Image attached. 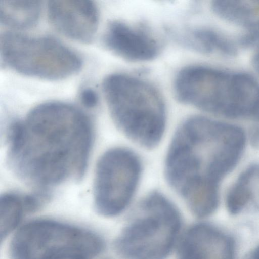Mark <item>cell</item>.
Masks as SVG:
<instances>
[{
    "mask_svg": "<svg viewBox=\"0 0 259 259\" xmlns=\"http://www.w3.org/2000/svg\"><path fill=\"white\" fill-rule=\"evenodd\" d=\"M245 142L239 127L203 116L189 117L177 128L165 175L194 215L205 217L215 210L220 182L237 163Z\"/></svg>",
    "mask_w": 259,
    "mask_h": 259,
    "instance_id": "cell-2",
    "label": "cell"
},
{
    "mask_svg": "<svg viewBox=\"0 0 259 259\" xmlns=\"http://www.w3.org/2000/svg\"><path fill=\"white\" fill-rule=\"evenodd\" d=\"M92 257L80 252H71L61 255L54 259H91Z\"/></svg>",
    "mask_w": 259,
    "mask_h": 259,
    "instance_id": "cell-18",
    "label": "cell"
},
{
    "mask_svg": "<svg viewBox=\"0 0 259 259\" xmlns=\"http://www.w3.org/2000/svg\"><path fill=\"white\" fill-rule=\"evenodd\" d=\"M0 52L4 64L14 71L45 79L68 77L82 66L76 53L51 37L5 33L1 37Z\"/></svg>",
    "mask_w": 259,
    "mask_h": 259,
    "instance_id": "cell-6",
    "label": "cell"
},
{
    "mask_svg": "<svg viewBox=\"0 0 259 259\" xmlns=\"http://www.w3.org/2000/svg\"><path fill=\"white\" fill-rule=\"evenodd\" d=\"M211 8L220 17L248 31L242 42H251L259 36V1H215Z\"/></svg>",
    "mask_w": 259,
    "mask_h": 259,
    "instance_id": "cell-12",
    "label": "cell"
},
{
    "mask_svg": "<svg viewBox=\"0 0 259 259\" xmlns=\"http://www.w3.org/2000/svg\"><path fill=\"white\" fill-rule=\"evenodd\" d=\"M115 243L123 259H165L179 237L182 220L176 206L160 192L149 193Z\"/></svg>",
    "mask_w": 259,
    "mask_h": 259,
    "instance_id": "cell-5",
    "label": "cell"
},
{
    "mask_svg": "<svg viewBox=\"0 0 259 259\" xmlns=\"http://www.w3.org/2000/svg\"><path fill=\"white\" fill-rule=\"evenodd\" d=\"M93 133L89 116L78 107L40 104L9 125V163L21 179L39 188L79 181L87 168Z\"/></svg>",
    "mask_w": 259,
    "mask_h": 259,
    "instance_id": "cell-1",
    "label": "cell"
},
{
    "mask_svg": "<svg viewBox=\"0 0 259 259\" xmlns=\"http://www.w3.org/2000/svg\"><path fill=\"white\" fill-rule=\"evenodd\" d=\"M174 88L179 101L204 111L259 120V83L247 75L190 65L177 73Z\"/></svg>",
    "mask_w": 259,
    "mask_h": 259,
    "instance_id": "cell-3",
    "label": "cell"
},
{
    "mask_svg": "<svg viewBox=\"0 0 259 259\" xmlns=\"http://www.w3.org/2000/svg\"><path fill=\"white\" fill-rule=\"evenodd\" d=\"M177 255V259H234V244L216 228L197 224L184 234Z\"/></svg>",
    "mask_w": 259,
    "mask_h": 259,
    "instance_id": "cell-11",
    "label": "cell"
},
{
    "mask_svg": "<svg viewBox=\"0 0 259 259\" xmlns=\"http://www.w3.org/2000/svg\"><path fill=\"white\" fill-rule=\"evenodd\" d=\"M48 14L58 31L79 42L91 41L98 28V9L91 1H50Z\"/></svg>",
    "mask_w": 259,
    "mask_h": 259,
    "instance_id": "cell-9",
    "label": "cell"
},
{
    "mask_svg": "<svg viewBox=\"0 0 259 259\" xmlns=\"http://www.w3.org/2000/svg\"><path fill=\"white\" fill-rule=\"evenodd\" d=\"M102 88L119 130L142 147H156L165 131L166 111L163 98L155 87L133 75L114 73L105 78Z\"/></svg>",
    "mask_w": 259,
    "mask_h": 259,
    "instance_id": "cell-4",
    "label": "cell"
},
{
    "mask_svg": "<svg viewBox=\"0 0 259 259\" xmlns=\"http://www.w3.org/2000/svg\"><path fill=\"white\" fill-rule=\"evenodd\" d=\"M79 98L82 105L88 109L95 108L99 101L97 93L90 88L83 89L80 93Z\"/></svg>",
    "mask_w": 259,
    "mask_h": 259,
    "instance_id": "cell-17",
    "label": "cell"
},
{
    "mask_svg": "<svg viewBox=\"0 0 259 259\" xmlns=\"http://www.w3.org/2000/svg\"><path fill=\"white\" fill-rule=\"evenodd\" d=\"M142 171L139 157L128 148H113L103 153L97 162L94 182L97 211L106 217L122 213L134 197Z\"/></svg>",
    "mask_w": 259,
    "mask_h": 259,
    "instance_id": "cell-8",
    "label": "cell"
},
{
    "mask_svg": "<svg viewBox=\"0 0 259 259\" xmlns=\"http://www.w3.org/2000/svg\"><path fill=\"white\" fill-rule=\"evenodd\" d=\"M252 259H259V247L253 253Z\"/></svg>",
    "mask_w": 259,
    "mask_h": 259,
    "instance_id": "cell-20",
    "label": "cell"
},
{
    "mask_svg": "<svg viewBox=\"0 0 259 259\" xmlns=\"http://www.w3.org/2000/svg\"><path fill=\"white\" fill-rule=\"evenodd\" d=\"M251 199L247 169L239 177L230 189L227 198V206L232 213L241 211Z\"/></svg>",
    "mask_w": 259,
    "mask_h": 259,
    "instance_id": "cell-16",
    "label": "cell"
},
{
    "mask_svg": "<svg viewBox=\"0 0 259 259\" xmlns=\"http://www.w3.org/2000/svg\"><path fill=\"white\" fill-rule=\"evenodd\" d=\"M104 248V242L94 233L63 223L37 220L22 226L10 247L11 259H54L71 252L92 257Z\"/></svg>",
    "mask_w": 259,
    "mask_h": 259,
    "instance_id": "cell-7",
    "label": "cell"
},
{
    "mask_svg": "<svg viewBox=\"0 0 259 259\" xmlns=\"http://www.w3.org/2000/svg\"><path fill=\"white\" fill-rule=\"evenodd\" d=\"M104 40L111 51L134 62L151 60L160 50L159 41L147 29L120 21H113L108 25Z\"/></svg>",
    "mask_w": 259,
    "mask_h": 259,
    "instance_id": "cell-10",
    "label": "cell"
},
{
    "mask_svg": "<svg viewBox=\"0 0 259 259\" xmlns=\"http://www.w3.org/2000/svg\"><path fill=\"white\" fill-rule=\"evenodd\" d=\"M25 211L23 196L15 193H7L1 196V240L5 238L16 228Z\"/></svg>",
    "mask_w": 259,
    "mask_h": 259,
    "instance_id": "cell-15",
    "label": "cell"
},
{
    "mask_svg": "<svg viewBox=\"0 0 259 259\" xmlns=\"http://www.w3.org/2000/svg\"><path fill=\"white\" fill-rule=\"evenodd\" d=\"M187 45L200 52L230 56L237 48L233 41L222 33L210 28H195L185 36Z\"/></svg>",
    "mask_w": 259,
    "mask_h": 259,
    "instance_id": "cell-14",
    "label": "cell"
},
{
    "mask_svg": "<svg viewBox=\"0 0 259 259\" xmlns=\"http://www.w3.org/2000/svg\"><path fill=\"white\" fill-rule=\"evenodd\" d=\"M253 63L255 66V68L256 69V70L259 72V50L257 52V53L255 54L254 60H253Z\"/></svg>",
    "mask_w": 259,
    "mask_h": 259,
    "instance_id": "cell-19",
    "label": "cell"
},
{
    "mask_svg": "<svg viewBox=\"0 0 259 259\" xmlns=\"http://www.w3.org/2000/svg\"><path fill=\"white\" fill-rule=\"evenodd\" d=\"M41 9L39 1H1V23L16 29L30 28L38 21Z\"/></svg>",
    "mask_w": 259,
    "mask_h": 259,
    "instance_id": "cell-13",
    "label": "cell"
}]
</instances>
